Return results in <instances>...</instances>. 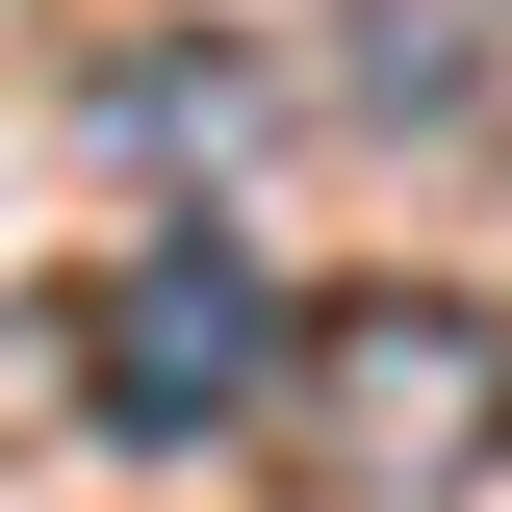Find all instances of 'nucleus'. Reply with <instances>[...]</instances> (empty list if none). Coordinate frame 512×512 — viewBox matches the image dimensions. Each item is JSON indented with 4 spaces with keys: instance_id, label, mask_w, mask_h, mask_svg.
Returning <instances> with one entry per match:
<instances>
[{
    "instance_id": "nucleus-1",
    "label": "nucleus",
    "mask_w": 512,
    "mask_h": 512,
    "mask_svg": "<svg viewBox=\"0 0 512 512\" xmlns=\"http://www.w3.org/2000/svg\"><path fill=\"white\" fill-rule=\"evenodd\" d=\"M308 461L359 512H436L512 461V308H461V282H359V308H308Z\"/></svg>"
},
{
    "instance_id": "nucleus-2",
    "label": "nucleus",
    "mask_w": 512,
    "mask_h": 512,
    "mask_svg": "<svg viewBox=\"0 0 512 512\" xmlns=\"http://www.w3.org/2000/svg\"><path fill=\"white\" fill-rule=\"evenodd\" d=\"M256 359H282V308H256V256H231V231L103 256V308H77V410H103V436H154V461H180L205 410H256Z\"/></svg>"
}]
</instances>
